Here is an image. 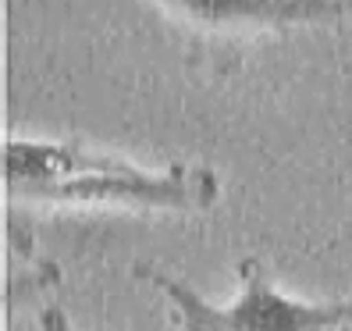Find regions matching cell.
<instances>
[{
  "mask_svg": "<svg viewBox=\"0 0 352 331\" xmlns=\"http://www.w3.org/2000/svg\"><path fill=\"white\" fill-rule=\"evenodd\" d=\"M4 175L11 206L36 203L132 214H206L221 196V178L206 164H168L160 171H146L75 139L11 136Z\"/></svg>",
  "mask_w": 352,
  "mask_h": 331,
  "instance_id": "obj_1",
  "label": "cell"
},
{
  "mask_svg": "<svg viewBox=\"0 0 352 331\" xmlns=\"http://www.w3.org/2000/svg\"><path fill=\"white\" fill-rule=\"evenodd\" d=\"M185 43L199 72H232L263 39L296 29L338 25L352 0H150Z\"/></svg>",
  "mask_w": 352,
  "mask_h": 331,
  "instance_id": "obj_2",
  "label": "cell"
},
{
  "mask_svg": "<svg viewBox=\"0 0 352 331\" xmlns=\"http://www.w3.org/2000/svg\"><path fill=\"white\" fill-rule=\"evenodd\" d=\"M132 271L139 281H150L171 303L182 331H342L352 321V296L331 303L292 299L271 281L263 260L256 257L239 260L242 288L235 303L228 306L203 299L192 285L153 264H135Z\"/></svg>",
  "mask_w": 352,
  "mask_h": 331,
  "instance_id": "obj_3",
  "label": "cell"
},
{
  "mask_svg": "<svg viewBox=\"0 0 352 331\" xmlns=\"http://www.w3.org/2000/svg\"><path fill=\"white\" fill-rule=\"evenodd\" d=\"M39 331H78V328L68 321L60 306H43L39 310Z\"/></svg>",
  "mask_w": 352,
  "mask_h": 331,
  "instance_id": "obj_4",
  "label": "cell"
},
{
  "mask_svg": "<svg viewBox=\"0 0 352 331\" xmlns=\"http://www.w3.org/2000/svg\"><path fill=\"white\" fill-rule=\"evenodd\" d=\"M342 331H352V321H349V324H345V328H342Z\"/></svg>",
  "mask_w": 352,
  "mask_h": 331,
  "instance_id": "obj_5",
  "label": "cell"
}]
</instances>
